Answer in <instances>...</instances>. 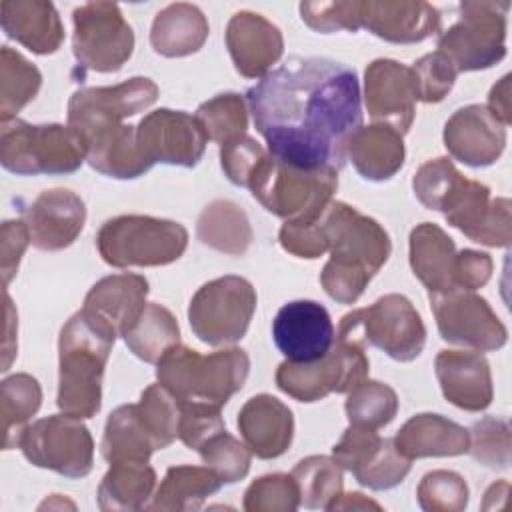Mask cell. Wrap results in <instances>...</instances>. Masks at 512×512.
I'll return each instance as SVG.
<instances>
[{
	"label": "cell",
	"instance_id": "3957f363",
	"mask_svg": "<svg viewBox=\"0 0 512 512\" xmlns=\"http://www.w3.org/2000/svg\"><path fill=\"white\" fill-rule=\"evenodd\" d=\"M116 334L92 318L76 312L62 328L58 340V396L62 414L92 418L102 404V376Z\"/></svg>",
	"mask_w": 512,
	"mask_h": 512
},
{
	"label": "cell",
	"instance_id": "e0dca14e",
	"mask_svg": "<svg viewBox=\"0 0 512 512\" xmlns=\"http://www.w3.org/2000/svg\"><path fill=\"white\" fill-rule=\"evenodd\" d=\"M136 142L150 166L162 162L192 168L200 162L208 136L196 116L160 108L138 122Z\"/></svg>",
	"mask_w": 512,
	"mask_h": 512
},
{
	"label": "cell",
	"instance_id": "277c9868",
	"mask_svg": "<svg viewBox=\"0 0 512 512\" xmlns=\"http://www.w3.org/2000/svg\"><path fill=\"white\" fill-rule=\"evenodd\" d=\"M250 358L240 348H224L202 356L176 344L156 364V378L180 402L224 406L246 382Z\"/></svg>",
	"mask_w": 512,
	"mask_h": 512
},
{
	"label": "cell",
	"instance_id": "c3c4849f",
	"mask_svg": "<svg viewBox=\"0 0 512 512\" xmlns=\"http://www.w3.org/2000/svg\"><path fill=\"white\" fill-rule=\"evenodd\" d=\"M468 452L474 460L488 468L510 466V424L502 418L486 416L470 430Z\"/></svg>",
	"mask_w": 512,
	"mask_h": 512
},
{
	"label": "cell",
	"instance_id": "11a10c76",
	"mask_svg": "<svg viewBox=\"0 0 512 512\" xmlns=\"http://www.w3.org/2000/svg\"><path fill=\"white\" fill-rule=\"evenodd\" d=\"M266 152L252 136L244 134L220 146V164L232 184L246 188Z\"/></svg>",
	"mask_w": 512,
	"mask_h": 512
},
{
	"label": "cell",
	"instance_id": "7a4b0ae2",
	"mask_svg": "<svg viewBox=\"0 0 512 512\" xmlns=\"http://www.w3.org/2000/svg\"><path fill=\"white\" fill-rule=\"evenodd\" d=\"M318 220L330 252L320 284L332 300L354 304L386 264L392 250L390 236L374 218L338 200H332Z\"/></svg>",
	"mask_w": 512,
	"mask_h": 512
},
{
	"label": "cell",
	"instance_id": "4316f807",
	"mask_svg": "<svg viewBox=\"0 0 512 512\" xmlns=\"http://www.w3.org/2000/svg\"><path fill=\"white\" fill-rule=\"evenodd\" d=\"M2 30L34 54H52L64 40V28L54 4L44 0H4Z\"/></svg>",
	"mask_w": 512,
	"mask_h": 512
},
{
	"label": "cell",
	"instance_id": "6da1fadb",
	"mask_svg": "<svg viewBox=\"0 0 512 512\" xmlns=\"http://www.w3.org/2000/svg\"><path fill=\"white\" fill-rule=\"evenodd\" d=\"M246 104L268 152L306 170L338 172L362 126L358 76L330 58H288L246 92Z\"/></svg>",
	"mask_w": 512,
	"mask_h": 512
},
{
	"label": "cell",
	"instance_id": "ab89813d",
	"mask_svg": "<svg viewBox=\"0 0 512 512\" xmlns=\"http://www.w3.org/2000/svg\"><path fill=\"white\" fill-rule=\"evenodd\" d=\"M344 410L350 426L378 430L394 420L398 396L388 384L366 378L348 392Z\"/></svg>",
	"mask_w": 512,
	"mask_h": 512
},
{
	"label": "cell",
	"instance_id": "2e32d148",
	"mask_svg": "<svg viewBox=\"0 0 512 512\" xmlns=\"http://www.w3.org/2000/svg\"><path fill=\"white\" fill-rule=\"evenodd\" d=\"M438 212L472 242L506 248L512 240L510 200L490 198V188L476 180L462 176L446 194Z\"/></svg>",
	"mask_w": 512,
	"mask_h": 512
},
{
	"label": "cell",
	"instance_id": "836d02e7",
	"mask_svg": "<svg viewBox=\"0 0 512 512\" xmlns=\"http://www.w3.org/2000/svg\"><path fill=\"white\" fill-rule=\"evenodd\" d=\"M156 488V472L146 462H112L98 486V506L104 512L142 510Z\"/></svg>",
	"mask_w": 512,
	"mask_h": 512
},
{
	"label": "cell",
	"instance_id": "60d3db41",
	"mask_svg": "<svg viewBox=\"0 0 512 512\" xmlns=\"http://www.w3.org/2000/svg\"><path fill=\"white\" fill-rule=\"evenodd\" d=\"M306 508H324L342 494V468L328 456H308L290 472Z\"/></svg>",
	"mask_w": 512,
	"mask_h": 512
},
{
	"label": "cell",
	"instance_id": "6f0895ef",
	"mask_svg": "<svg viewBox=\"0 0 512 512\" xmlns=\"http://www.w3.org/2000/svg\"><path fill=\"white\" fill-rule=\"evenodd\" d=\"M492 258L486 252L464 248L456 254L454 266V288L476 290L482 288L492 276Z\"/></svg>",
	"mask_w": 512,
	"mask_h": 512
},
{
	"label": "cell",
	"instance_id": "5bb4252c",
	"mask_svg": "<svg viewBox=\"0 0 512 512\" xmlns=\"http://www.w3.org/2000/svg\"><path fill=\"white\" fill-rule=\"evenodd\" d=\"M158 100V86L144 76H134L116 86L80 88L68 102V126L82 138L124 124Z\"/></svg>",
	"mask_w": 512,
	"mask_h": 512
},
{
	"label": "cell",
	"instance_id": "d6986e66",
	"mask_svg": "<svg viewBox=\"0 0 512 512\" xmlns=\"http://www.w3.org/2000/svg\"><path fill=\"white\" fill-rule=\"evenodd\" d=\"M276 348L290 362L318 360L330 352L336 340L328 310L314 300L284 304L272 322Z\"/></svg>",
	"mask_w": 512,
	"mask_h": 512
},
{
	"label": "cell",
	"instance_id": "6125c7cd",
	"mask_svg": "<svg viewBox=\"0 0 512 512\" xmlns=\"http://www.w3.org/2000/svg\"><path fill=\"white\" fill-rule=\"evenodd\" d=\"M508 490H510V484L506 480H500L496 484H492L486 494H484V502H482V508L484 510H492L494 508V502H496V496H504L508 498Z\"/></svg>",
	"mask_w": 512,
	"mask_h": 512
},
{
	"label": "cell",
	"instance_id": "9a60e30c",
	"mask_svg": "<svg viewBox=\"0 0 512 512\" xmlns=\"http://www.w3.org/2000/svg\"><path fill=\"white\" fill-rule=\"evenodd\" d=\"M430 306L442 340L474 348L478 352L498 350L508 332L490 304L474 290H448L430 294Z\"/></svg>",
	"mask_w": 512,
	"mask_h": 512
},
{
	"label": "cell",
	"instance_id": "7402d4cb",
	"mask_svg": "<svg viewBox=\"0 0 512 512\" xmlns=\"http://www.w3.org/2000/svg\"><path fill=\"white\" fill-rule=\"evenodd\" d=\"M440 12L422 0H360V28L392 44H414L440 32Z\"/></svg>",
	"mask_w": 512,
	"mask_h": 512
},
{
	"label": "cell",
	"instance_id": "8d00e7d4",
	"mask_svg": "<svg viewBox=\"0 0 512 512\" xmlns=\"http://www.w3.org/2000/svg\"><path fill=\"white\" fill-rule=\"evenodd\" d=\"M122 338L134 356L148 364H158L172 346L180 344V328L168 308L150 302Z\"/></svg>",
	"mask_w": 512,
	"mask_h": 512
},
{
	"label": "cell",
	"instance_id": "b9f144b4",
	"mask_svg": "<svg viewBox=\"0 0 512 512\" xmlns=\"http://www.w3.org/2000/svg\"><path fill=\"white\" fill-rule=\"evenodd\" d=\"M208 140L224 146L246 134L248 128V108L246 100L236 92L218 94L202 102L196 110Z\"/></svg>",
	"mask_w": 512,
	"mask_h": 512
},
{
	"label": "cell",
	"instance_id": "4fadbf2b",
	"mask_svg": "<svg viewBox=\"0 0 512 512\" xmlns=\"http://www.w3.org/2000/svg\"><path fill=\"white\" fill-rule=\"evenodd\" d=\"M72 52L92 72H116L132 56L134 32L112 2H88L72 12Z\"/></svg>",
	"mask_w": 512,
	"mask_h": 512
},
{
	"label": "cell",
	"instance_id": "f6af8a7d",
	"mask_svg": "<svg viewBox=\"0 0 512 512\" xmlns=\"http://www.w3.org/2000/svg\"><path fill=\"white\" fill-rule=\"evenodd\" d=\"M196 452L200 454L204 466L210 468L222 480V484H234L250 470L252 452L226 430L210 436Z\"/></svg>",
	"mask_w": 512,
	"mask_h": 512
},
{
	"label": "cell",
	"instance_id": "7c38bea8",
	"mask_svg": "<svg viewBox=\"0 0 512 512\" xmlns=\"http://www.w3.org/2000/svg\"><path fill=\"white\" fill-rule=\"evenodd\" d=\"M24 458L64 478H84L94 464V440L80 418L54 414L28 424L16 444Z\"/></svg>",
	"mask_w": 512,
	"mask_h": 512
},
{
	"label": "cell",
	"instance_id": "83f0119b",
	"mask_svg": "<svg viewBox=\"0 0 512 512\" xmlns=\"http://www.w3.org/2000/svg\"><path fill=\"white\" fill-rule=\"evenodd\" d=\"M410 460L430 456H460L468 452V430L440 414H416L392 438Z\"/></svg>",
	"mask_w": 512,
	"mask_h": 512
},
{
	"label": "cell",
	"instance_id": "ba28073f",
	"mask_svg": "<svg viewBox=\"0 0 512 512\" xmlns=\"http://www.w3.org/2000/svg\"><path fill=\"white\" fill-rule=\"evenodd\" d=\"M336 336L372 344L392 360L410 362L424 348L426 326L406 296L386 294L368 308L342 316Z\"/></svg>",
	"mask_w": 512,
	"mask_h": 512
},
{
	"label": "cell",
	"instance_id": "f35d334b",
	"mask_svg": "<svg viewBox=\"0 0 512 512\" xmlns=\"http://www.w3.org/2000/svg\"><path fill=\"white\" fill-rule=\"evenodd\" d=\"M42 86L40 70L18 50H0V120H14L16 114L38 94Z\"/></svg>",
	"mask_w": 512,
	"mask_h": 512
},
{
	"label": "cell",
	"instance_id": "603a6c76",
	"mask_svg": "<svg viewBox=\"0 0 512 512\" xmlns=\"http://www.w3.org/2000/svg\"><path fill=\"white\" fill-rule=\"evenodd\" d=\"M226 46L234 68L244 78H264L284 52V38L278 26L264 16L240 10L226 26Z\"/></svg>",
	"mask_w": 512,
	"mask_h": 512
},
{
	"label": "cell",
	"instance_id": "bcb514c9",
	"mask_svg": "<svg viewBox=\"0 0 512 512\" xmlns=\"http://www.w3.org/2000/svg\"><path fill=\"white\" fill-rule=\"evenodd\" d=\"M418 504L426 512H460L468 504V484L452 470H432L422 476L418 490Z\"/></svg>",
	"mask_w": 512,
	"mask_h": 512
},
{
	"label": "cell",
	"instance_id": "ac0fdd59",
	"mask_svg": "<svg viewBox=\"0 0 512 512\" xmlns=\"http://www.w3.org/2000/svg\"><path fill=\"white\" fill-rule=\"evenodd\" d=\"M418 90L412 68L378 58L364 72V104L376 124H386L406 134L416 116Z\"/></svg>",
	"mask_w": 512,
	"mask_h": 512
},
{
	"label": "cell",
	"instance_id": "91938a15",
	"mask_svg": "<svg viewBox=\"0 0 512 512\" xmlns=\"http://www.w3.org/2000/svg\"><path fill=\"white\" fill-rule=\"evenodd\" d=\"M4 304H6V336H4V362H2V370L10 368V362L16 354V312L12 306V300L8 296V292L4 290Z\"/></svg>",
	"mask_w": 512,
	"mask_h": 512
},
{
	"label": "cell",
	"instance_id": "74e56055",
	"mask_svg": "<svg viewBox=\"0 0 512 512\" xmlns=\"http://www.w3.org/2000/svg\"><path fill=\"white\" fill-rule=\"evenodd\" d=\"M42 390L30 374H12L0 384V416H2V446L16 448L26 422L38 412Z\"/></svg>",
	"mask_w": 512,
	"mask_h": 512
},
{
	"label": "cell",
	"instance_id": "681fc988",
	"mask_svg": "<svg viewBox=\"0 0 512 512\" xmlns=\"http://www.w3.org/2000/svg\"><path fill=\"white\" fill-rule=\"evenodd\" d=\"M418 100L432 104L444 100L456 80V68L440 50L430 52L414 62L412 66Z\"/></svg>",
	"mask_w": 512,
	"mask_h": 512
},
{
	"label": "cell",
	"instance_id": "d4e9b609",
	"mask_svg": "<svg viewBox=\"0 0 512 512\" xmlns=\"http://www.w3.org/2000/svg\"><path fill=\"white\" fill-rule=\"evenodd\" d=\"M148 280L140 274H114L98 280L84 298L82 310L124 336L142 316L146 308Z\"/></svg>",
	"mask_w": 512,
	"mask_h": 512
},
{
	"label": "cell",
	"instance_id": "8fae6325",
	"mask_svg": "<svg viewBox=\"0 0 512 512\" xmlns=\"http://www.w3.org/2000/svg\"><path fill=\"white\" fill-rule=\"evenodd\" d=\"M368 370L364 346L336 336L330 352L318 360H284L276 370V386L298 402H318L332 392H350L366 380Z\"/></svg>",
	"mask_w": 512,
	"mask_h": 512
},
{
	"label": "cell",
	"instance_id": "f907efd6",
	"mask_svg": "<svg viewBox=\"0 0 512 512\" xmlns=\"http://www.w3.org/2000/svg\"><path fill=\"white\" fill-rule=\"evenodd\" d=\"M462 178V174L456 170L452 160L448 158H434L424 162L414 178H412V188L416 198L420 200L422 206L430 210H440L442 200L446 194L452 190V186Z\"/></svg>",
	"mask_w": 512,
	"mask_h": 512
},
{
	"label": "cell",
	"instance_id": "5b68a950",
	"mask_svg": "<svg viewBox=\"0 0 512 512\" xmlns=\"http://www.w3.org/2000/svg\"><path fill=\"white\" fill-rule=\"evenodd\" d=\"M84 160L86 146L68 124H28L20 118L2 122L0 162L8 172L70 174Z\"/></svg>",
	"mask_w": 512,
	"mask_h": 512
},
{
	"label": "cell",
	"instance_id": "8992f818",
	"mask_svg": "<svg viewBox=\"0 0 512 512\" xmlns=\"http://www.w3.org/2000/svg\"><path fill=\"white\" fill-rule=\"evenodd\" d=\"M246 188L274 216L286 220L314 218L332 202L338 172L330 168L306 170L266 152Z\"/></svg>",
	"mask_w": 512,
	"mask_h": 512
},
{
	"label": "cell",
	"instance_id": "816d5d0a",
	"mask_svg": "<svg viewBox=\"0 0 512 512\" xmlns=\"http://www.w3.org/2000/svg\"><path fill=\"white\" fill-rule=\"evenodd\" d=\"M302 20L316 32L330 34L338 30H360V0L340 2H302Z\"/></svg>",
	"mask_w": 512,
	"mask_h": 512
},
{
	"label": "cell",
	"instance_id": "ee69618b",
	"mask_svg": "<svg viewBox=\"0 0 512 512\" xmlns=\"http://www.w3.org/2000/svg\"><path fill=\"white\" fill-rule=\"evenodd\" d=\"M138 414L152 434L156 448L162 450L178 438L180 424V400L170 394L162 384H150L136 404Z\"/></svg>",
	"mask_w": 512,
	"mask_h": 512
},
{
	"label": "cell",
	"instance_id": "4dcf8cb0",
	"mask_svg": "<svg viewBox=\"0 0 512 512\" xmlns=\"http://www.w3.org/2000/svg\"><path fill=\"white\" fill-rule=\"evenodd\" d=\"M86 162L100 174L120 180L138 178L152 166L136 142V126L118 124L84 138Z\"/></svg>",
	"mask_w": 512,
	"mask_h": 512
},
{
	"label": "cell",
	"instance_id": "9c48e42d",
	"mask_svg": "<svg viewBox=\"0 0 512 512\" xmlns=\"http://www.w3.org/2000/svg\"><path fill=\"white\" fill-rule=\"evenodd\" d=\"M256 310V290L242 276H220L196 290L188 306L194 336L208 346H226L244 338Z\"/></svg>",
	"mask_w": 512,
	"mask_h": 512
},
{
	"label": "cell",
	"instance_id": "94428289",
	"mask_svg": "<svg viewBox=\"0 0 512 512\" xmlns=\"http://www.w3.org/2000/svg\"><path fill=\"white\" fill-rule=\"evenodd\" d=\"M328 510H382V506L360 492H350V494H340L328 506Z\"/></svg>",
	"mask_w": 512,
	"mask_h": 512
},
{
	"label": "cell",
	"instance_id": "f546056e",
	"mask_svg": "<svg viewBox=\"0 0 512 512\" xmlns=\"http://www.w3.org/2000/svg\"><path fill=\"white\" fill-rule=\"evenodd\" d=\"M346 154L356 172L374 182L392 178L406 158L402 134L386 124L360 126L348 140Z\"/></svg>",
	"mask_w": 512,
	"mask_h": 512
},
{
	"label": "cell",
	"instance_id": "d6a6232c",
	"mask_svg": "<svg viewBox=\"0 0 512 512\" xmlns=\"http://www.w3.org/2000/svg\"><path fill=\"white\" fill-rule=\"evenodd\" d=\"M222 488V480L206 466H172L152 494L150 510H198L202 502Z\"/></svg>",
	"mask_w": 512,
	"mask_h": 512
},
{
	"label": "cell",
	"instance_id": "ffe728a7",
	"mask_svg": "<svg viewBox=\"0 0 512 512\" xmlns=\"http://www.w3.org/2000/svg\"><path fill=\"white\" fill-rule=\"evenodd\" d=\"M444 146L466 166H490L504 152L506 126L482 104L462 106L444 124Z\"/></svg>",
	"mask_w": 512,
	"mask_h": 512
},
{
	"label": "cell",
	"instance_id": "f1b7e54d",
	"mask_svg": "<svg viewBox=\"0 0 512 512\" xmlns=\"http://www.w3.org/2000/svg\"><path fill=\"white\" fill-rule=\"evenodd\" d=\"M456 254L452 238L438 224L422 222L410 232V266L430 294L454 290Z\"/></svg>",
	"mask_w": 512,
	"mask_h": 512
},
{
	"label": "cell",
	"instance_id": "1f68e13d",
	"mask_svg": "<svg viewBox=\"0 0 512 512\" xmlns=\"http://www.w3.org/2000/svg\"><path fill=\"white\" fill-rule=\"evenodd\" d=\"M208 32V20L198 6L176 2L156 14L150 30V44L160 56L180 58L198 52L204 46Z\"/></svg>",
	"mask_w": 512,
	"mask_h": 512
},
{
	"label": "cell",
	"instance_id": "52a82bcc",
	"mask_svg": "<svg viewBox=\"0 0 512 512\" xmlns=\"http://www.w3.org/2000/svg\"><path fill=\"white\" fill-rule=\"evenodd\" d=\"M96 246L102 260L114 268L166 266L184 254L188 232L174 220L126 214L102 224Z\"/></svg>",
	"mask_w": 512,
	"mask_h": 512
},
{
	"label": "cell",
	"instance_id": "cb8c5ba5",
	"mask_svg": "<svg viewBox=\"0 0 512 512\" xmlns=\"http://www.w3.org/2000/svg\"><path fill=\"white\" fill-rule=\"evenodd\" d=\"M434 370L444 398L456 408L480 412L492 404L490 364L480 352L440 350Z\"/></svg>",
	"mask_w": 512,
	"mask_h": 512
},
{
	"label": "cell",
	"instance_id": "f5cc1de1",
	"mask_svg": "<svg viewBox=\"0 0 512 512\" xmlns=\"http://www.w3.org/2000/svg\"><path fill=\"white\" fill-rule=\"evenodd\" d=\"M178 438L190 450H198L210 436L226 430L220 406L206 402H180Z\"/></svg>",
	"mask_w": 512,
	"mask_h": 512
},
{
	"label": "cell",
	"instance_id": "44dd1931",
	"mask_svg": "<svg viewBox=\"0 0 512 512\" xmlns=\"http://www.w3.org/2000/svg\"><path fill=\"white\" fill-rule=\"evenodd\" d=\"M30 240L38 250L56 252L68 248L84 228L86 206L66 188L44 190L24 212Z\"/></svg>",
	"mask_w": 512,
	"mask_h": 512
},
{
	"label": "cell",
	"instance_id": "d590c367",
	"mask_svg": "<svg viewBox=\"0 0 512 512\" xmlns=\"http://www.w3.org/2000/svg\"><path fill=\"white\" fill-rule=\"evenodd\" d=\"M154 450H158L156 442L144 426L136 404H124L110 412L102 436L106 462H148Z\"/></svg>",
	"mask_w": 512,
	"mask_h": 512
},
{
	"label": "cell",
	"instance_id": "e575fe53",
	"mask_svg": "<svg viewBox=\"0 0 512 512\" xmlns=\"http://www.w3.org/2000/svg\"><path fill=\"white\" fill-rule=\"evenodd\" d=\"M196 236L202 244L230 256H242L252 244L248 216L230 200H214L200 212Z\"/></svg>",
	"mask_w": 512,
	"mask_h": 512
},
{
	"label": "cell",
	"instance_id": "db71d44e",
	"mask_svg": "<svg viewBox=\"0 0 512 512\" xmlns=\"http://www.w3.org/2000/svg\"><path fill=\"white\" fill-rule=\"evenodd\" d=\"M318 216L286 220L278 232L280 246L292 256L306 260L320 258L324 252H328V240Z\"/></svg>",
	"mask_w": 512,
	"mask_h": 512
},
{
	"label": "cell",
	"instance_id": "680465c9",
	"mask_svg": "<svg viewBox=\"0 0 512 512\" xmlns=\"http://www.w3.org/2000/svg\"><path fill=\"white\" fill-rule=\"evenodd\" d=\"M494 118H498L504 126L512 122V110H510V74L502 76L500 82H496L488 94V106H486Z\"/></svg>",
	"mask_w": 512,
	"mask_h": 512
},
{
	"label": "cell",
	"instance_id": "30bf717a",
	"mask_svg": "<svg viewBox=\"0 0 512 512\" xmlns=\"http://www.w3.org/2000/svg\"><path fill=\"white\" fill-rule=\"evenodd\" d=\"M508 2H462L458 20L440 32L438 50L456 72L486 70L506 56Z\"/></svg>",
	"mask_w": 512,
	"mask_h": 512
},
{
	"label": "cell",
	"instance_id": "7dc6e473",
	"mask_svg": "<svg viewBox=\"0 0 512 512\" xmlns=\"http://www.w3.org/2000/svg\"><path fill=\"white\" fill-rule=\"evenodd\" d=\"M298 506L300 494L292 474L260 476L244 492L246 512H294Z\"/></svg>",
	"mask_w": 512,
	"mask_h": 512
},
{
	"label": "cell",
	"instance_id": "7bdbcfd3",
	"mask_svg": "<svg viewBox=\"0 0 512 512\" xmlns=\"http://www.w3.org/2000/svg\"><path fill=\"white\" fill-rule=\"evenodd\" d=\"M410 462L392 438H380L352 474L358 484L370 490H390L406 478L412 466Z\"/></svg>",
	"mask_w": 512,
	"mask_h": 512
},
{
	"label": "cell",
	"instance_id": "9f6ffc18",
	"mask_svg": "<svg viewBox=\"0 0 512 512\" xmlns=\"http://www.w3.org/2000/svg\"><path fill=\"white\" fill-rule=\"evenodd\" d=\"M30 232L24 220H6L0 230V270L4 288H8L10 280L18 272V264L30 244Z\"/></svg>",
	"mask_w": 512,
	"mask_h": 512
},
{
	"label": "cell",
	"instance_id": "484cf974",
	"mask_svg": "<svg viewBox=\"0 0 512 512\" xmlns=\"http://www.w3.org/2000/svg\"><path fill=\"white\" fill-rule=\"evenodd\" d=\"M238 430L248 450L262 460L282 456L294 436V416L290 408L270 394L246 400L238 412Z\"/></svg>",
	"mask_w": 512,
	"mask_h": 512
}]
</instances>
